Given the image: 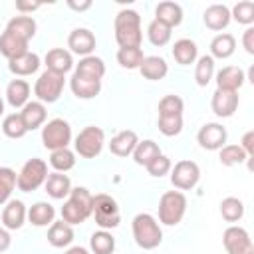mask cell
<instances>
[{
	"instance_id": "obj_23",
	"label": "cell",
	"mask_w": 254,
	"mask_h": 254,
	"mask_svg": "<svg viewBox=\"0 0 254 254\" xmlns=\"http://www.w3.org/2000/svg\"><path fill=\"white\" fill-rule=\"evenodd\" d=\"M38 67H40V56L34 52H26L18 58L8 60V69L14 75H32L38 71Z\"/></svg>"
},
{
	"instance_id": "obj_22",
	"label": "cell",
	"mask_w": 254,
	"mask_h": 254,
	"mask_svg": "<svg viewBox=\"0 0 254 254\" xmlns=\"http://www.w3.org/2000/svg\"><path fill=\"white\" fill-rule=\"evenodd\" d=\"M155 20H159L161 24H165V26H169L173 30L175 26H179L183 22V8H181V4L169 2V0L167 2H159L157 8H155Z\"/></svg>"
},
{
	"instance_id": "obj_20",
	"label": "cell",
	"mask_w": 254,
	"mask_h": 254,
	"mask_svg": "<svg viewBox=\"0 0 254 254\" xmlns=\"http://www.w3.org/2000/svg\"><path fill=\"white\" fill-rule=\"evenodd\" d=\"M22 119H24V125L28 131H34L38 127H42L46 123V117H48V111H46V105L42 101H28L22 111H20Z\"/></svg>"
},
{
	"instance_id": "obj_49",
	"label": "cell",
	"mask_w": 254,
	"mask_h": 254,
	"mask_svg": "<svg viewBox=\"0 0 254 254\" xmlns=\"http://www.w3.org/2000/svg\"><path fill=\"white\" fill-rule=\"evenodd\" d=\"M240 149L252 159V155H254V131H246L244 133V137L240 141Z\"/></svg>"
},
{
	"instance_id": "obj_12",
	"label": "cell",
	"mask_w": 254,
	"mask_h": 254,
	"mask_svg": "<svg viewBox=\"0 0 254 254\" xmlns=\"http://www.w3.org/2000/svg\"><path fill=\"white\" fill-rule=\"evenodd\" d=\"M228 133L220 123H204L198 133H196V141L202 149L206 151H218L226 145Z\"/></svg>"
},
{
	"instance_id": "obj_44",
	"label": "cell",
	"mask_w": 254,
	"mask_h": 254,
	"mask_svg": "<svg viewBox=\"0 0 254 254\" xmlns=\"http://www.w3.org/2000/svg\"><path fill=\"white\" fill-rule=\"evenodd\" d=\"M157 125L165 137H175L183 131V115H159Z\"/></svg>"
},
{
	"instance_id": "obj_31",
	"label": "cell",
	"mask_w": 254,
	"mask_h": 254,
	"mask_svg": "<svg viewBox=\"0 0 254 254\" xmlns=\"http://www.w3.org/2000/svg\"><path fill=\"white\" fill-rule=\"evenodd\" d=\"M73 240V228L60 220V222H52L50 224V230H48V242L54 246V248H64L67 244H71Z\"/></svg>"
},
{
	"instance_id": "obj_40",
	"label": "cell",
	"mask_w": 254,
	"mask_h": 254,
	"mask_svg": "<svg viewBox=\"0 0 254 254\" xmlns=\"http://www.w3.org/2000/svg\"><path fill=\"white\" fill-rule=\"evenodd\" d=\"M214 75V60L210 56H200L198 62H196V67H194V79H196V85L200 87H206L210 83Z\"/></svg>"
},
{
	"instance_id": "obj_38",
	"label": "cell",
	"mask_w": 254,
	"mask_h": 254,
	"mask_svg": "<svg viewBox=\"0 0 254 254\" xmlns=\"http://www.w3.org/2000/svg\"><path fill=\"white\" fill-rule=\"evenodd\" d=\"M2 131H4V135L10 137V139H22V137L28 133V129H26L24 119H22L20 113H10V115H6L4 121H2Z\"/></svg>"
},
{
	"instance_id": "obj_18",
	"label": "cell",
	"mask_w": 254,
	"mask_h": 254,
	"mask_svg": "<svg viewBox=\"0 0 254 254\" xmlns=\"http://www.w3.org/2000/svg\"><path fill=\"white\" fill-rule=\"evenodd\" d=\"M44 62H46V67H48L50 71H56V73H62V75H65V73L73 67L71 52H67V50H64V48H54V50H50V52L46 54Z\"/></svg>"
},
{
	"instance_id": "obj_17",
	"label": "cell",
	"mask_w": 254,
	"mask_h": 254,
	"mask_svg": "<svg viewBox=\"0 0 254 254\" xmlns=\"http://www.w3.org/2000/svg\"><path fill=\"white\" fill-rule=\"evenodd\" d=\"M246 81V73L236 65H226L216 73V89L238 91Z\"/></svg>"
},
{
	"instance_id": "obj_7",
	"label": "cell",
	"mask_w": 254,
	"mask_h": 254,
	"mask_svg": "<svg viewBox=\"0 0 254 254\" xmlns=\"http://www.w3.org/2000/svg\"><path fill=\"white\" fill-rule=\"evenodd\" d=\"M71 143V127L65 119L56 117L42 127V145L50 151L65 149Z\"/></svg>"
},
{
	"instance_id": "obj_33",
	"label": "cell",
	"mask_w": 254,
	"mask_h": 254,
	"mask_svg": "<svg viewBox=\"0 0 254 254\" xmlns=\"http://www.w3.org/2000/svg\"><path fill=\"white\" fill-rule=\"evenodd\" d=\"M75 73L85 75V77H93V79H101L105 75V64L97 56H85L75 65Z\"/></svg>"
},
{
	"instance_id": "obj_8",
	"label": "cell",
	"mask_w": 254,
	"mask_h": 254,
	"mask_svg": "<svg viewBox=\"0 0 254 254\" xmlns=\"http://www.w3.org/2000/svg\"><path fill=\"white\" fill-rule=\"evenodd\" d=\"M105 145V133L101 127H95V125H89V127H83L77 137H75V153L83 159H95L101 149Z\"/></svg>"
},
{
	"instance_id": "obj_30",
	"label": "cell",
	"mask_w": 254,
	"mask_h": 254,
	"mask_svg": "<svg viewBox=\"0 0 254 254\" xmlns=\"http://www.w3.org/2000/svg\"><path fill=\"white\" fill-rule=\"evenodd\" d=\"M196 56H198V48H196V44H194L192 40L181 38V40H177V42L173 44V58H175L177 64H181V65H190V64L196 60Z\"/></svg>"
},
{
	"instance_id": "obj_53",
	"label": "cell",
	"mask_w": 254,
	"mask_h": 254,
	"mask_svg": "<svg viewBox=\"0 0 254 254\" xmlns=\"http://www.w3.org/2000/svg\"><path fill=\"white\" fill-rule=\"evenodd\" d=\"M64 254H89L87 252V248H83V246H71L67 252H64Z\"/></svg>"
},
{
	"instance_id": "obj_15",
	"label": "cell",
	"mask_w": 254,
	"mask_h": 254,
	"mask_svg": "<svg viewBox=\"0 0 254 254\" xmlns=\"http://www.w3.org/2000/svg\"><path fill=\"white\" fill-rule=\"evenodd\" d=\"M26 216H28L26 204L22 200L12 198V200L6 202L4 210H2V226L6 230H18V228H22Z\"/></svg>"
},
{
	"instance_id": "obj_37",
	"label": "cell",
	"mask_w": 254,
	"mask_h": 254,
	"mask_svg": "<svg viewBox=\"0 0 254 254\" xmlns=\"http://www.w3.org/2000/svg\"><path fill=\"white\" fill-rule=\"evenodd\" d=\"M145 56L141 48H119L117 52V64L125 69H139Z\"/></svg>"
},
{
	"instance_id": "obj_54",
	"label": "cell",
	"mask_w": 254,
	"mask_h": 254,
	"mask_svg": "<svg viewBox=\"0 0 254 254\" xmlns=\"http://www.w3.org/2000/svg\"><path fill=\"white\" fill-rule=\"evenodd\" d=\"M2 113H4V101H2V97H0V117H2Z\"/></svg>"
},
{
	"instance_id": "obj_11",
	"label": "cell",
	"mask_w": 254,
	"mask_h": 254,
	"mask_svg": "<svg viewBox=\"0 0 254 254\" xmlns=\"http://www.w3.org/2000/svg\"><path fill=\"white\" fill-rule=\"evenodd\" d=\"M222 244L226 248V254H254L252 238L242 226H228L222 232Z\"/></svg>"
},
{
	"instance_id": "obj_24",
	"label": "cell",
	"mask_w": 254,
	"mask_h": 254,
	"mask_svg": "<svg viewBox=\"0 0 254 254\" xmlns=\"http://www.w3.org/2000/svg\"><path fill=\"white\" fill-rule=\"evenodd\" d=\"M44 187H46V192H48L52 198L62 200V198H65V196L69 194V190H71V181H69V177L64 175V173H50L48 179H46V183H44Z\"/></svg>"
},
{
	"instance_id": "obj_29",
	"label": "cell",
	"mask_w": 254,
	"mask_h": 254,
	"mask_svg": "<svg viewBox=\"0 0 254 254\" xmlns=\"http://www.w3.org/2000/svg\"><path fill=\"white\" fill-rule=\"evenodd\" d=\"M236 50V40L232 34H216L210 42V58H218V60H226L234 54Z\"/></svg>"
},
{
	"instance_id": "obj_32",
	"label": "cell",
	"mask_w": 254,
	"mask_h": 254,
	"mask_svg": "<svg viewBox=\"0 0 254 254\" xmlns=\"http://www.w3.org/2000/svg\"><path fill=\"white\" fill-rule=\"evenodd\" d=\"M56 218V208L50 204V202H34L28 210V220L34 224V226H48L52 224Z\"/></svg>"
},
{
	"instance_id": "obj_19",
	"label": "cell",
	"mask_w": 254,
	"mask_h": 254,
	"mask_svg": "<svg viewBox=\"0 0 254 254\" xmlns=\"http://www.w3.org/2000/svg\"><path fill=\"white\" fill-rule=\"evenodd\" d=\"M137 143H139L137 133L131 131V129H125V131L117 133L115 137H111V141H109V151H111L113 155H117V157H129V155L135 151Z\"/></svg>"
},
{
	"instance_id": "obj_50",
	"label": "cell",
	"mask_w": 254,
	"mask_h": 254,
	"mask_svg": "<svg viewBox=\"0 0 254 254\" xmlns=\"http://www.w3.org/2000/svg\"><path fill=\"white\" fill-rule=\"evenodd\" d=\"M10 242H12V238H10V232H8L4 226H0V252L8 250V248H10Z\"/></svg>"
},
{
	"instance_id": "obj_34",
	"label": "cell",
	"mask_w": 254,
	"mask_h": 254,
	"mask_svg": "<svg viewBox=\"0 0 254 254\" xmlns=\"http://www.w3.org/2000/svg\"><path fill=\"white\" fill-rule=\"evenodd\" d=\"M131 155H133V161H135L137 165L147 167L155 157L161 155V149H159V145H157L153 139H143V141L137 143V147H135V151H133Z\"/></svg>"
},
{
	"instance_id": "obj_9",
	"label": "cell",
	"mask_w": 254,
	"mask_h": 254,
	"mask_svg": "<svg viewBox=\"0 0 254 254\" xmlns=\"http://www.w3.org/2000/svg\"><path fill=\"white\" fill-rule=\"evenodd\" d=\"M64 85H65V77L62 73L46 69L34 83V95L42 103H54V101L60 99V95L64 91Z\"/></svg>"
},
{
	"instance_id": "obj_6",
	"label": "cell",
	"mask_w": 254,
	"mask_h": 254,
	"mask_svg": "<svg viewBox=\"0 0 254 254\" xmlns=\"http://www.w3.org/2000/svg\"><path fill=\"white\" fill-rule=\"evenodd\" d=\"M91 214L95 218V224L101 230H109L119 226L121 222V214H119V206L117 200L105 192H99L93 196V204H91Z\"/></svg>"
},
{
	"instance_id": "obj_46",
	"label": "cell",
	"mask_w": 254,
	"mask_h": 254,
	"mask_svg": "<svg viewBox=\"0 0 254 254\" xmlns=\"http://www.w3.org/2000/svg\"><path fill=\"white\" fill-rule=\"evenodd\" d=\"M185 101L179 95H165L159 101V115H183Z\"/></svg>"
},
{
	"instance_id": "obj_51",
	"label": "cell",
	"mask_w": 254,
	"mask_h": 254,
	"mask_svg": "<svg viewBox=\"0 0 254 254\" xmlns=\"http://www.w3.org/2000/svg\"><path fill=\"white\" fill-rule=\"evenodd\" d=\"M38 8H40L38 2H16V10L18 12H34Z\"/></svg>"
},
{
	"instance_id": "obj_42",
	"label": "cell",
	"mask_w": 254,
	"mask_h": 254,
	"mask_svg": "<svg viewBox=\"0 0 254 254\" xmlns=\"http://www.w3.org/2000/svg\"><path fill=\"white\" fill-rule=\"evenodd\" d=\"M147 38L153 46L161 48V46H167L169 40H171V28L161 24L159 20H153L149 26H147Z\"/></svg>"
},
{
	"instance_id": "obj_27",
	"label": "cell",
	"mask_w": 254,
	"mask_h": 254,
	"mask_svg": "<svg viewBox=\"0 0 254 254\" xmlns=\"http://www.w3.org/2000/svg\"><path fill=\"white\" fill-rule=\"evenodd\" d=\"M8 32H12L14 36L30 42L34 36H36V20L32 16H26V14H20V16H14L8 26H6Z\"/></svg>"
},
{
	"instance_id": "obj_5",
	"label": "cell",
	"mask_w": 254,
	"mask_h": 254,
	"mask_svg": "<svg viewBox=\"0 0 254 254\" xmlns=\"http://www.w3.org/2000/svg\"><path fill=\"white\" fill-rule=\"evenodd\" d=\"M187 212V196L181 190H167L159 198V222L177 226Z\"/></svg>"
},
{
	"instance_id": "obj_43",
	"label": "cell",
	"mask_w": 254,
	"mask_h": 254,
	"mask_svg": "<svg viewBox=\"0 0 254 254\" xmlns=\"http://www.w3.org/2000/svg\"><path fill=\"white\" fill-rule=\"evenodd\" d=\"M218 159L224 167H232V165H240L244 161H248L250 157L240 149V145H224L222 149H218Z\"/></svg>"
},
{
	"instance_id": "obj_26",
	"label": "cell",
	"mask_w": 254,
	"mask_h": 254,
	"mask_svg": "<svg viewBox=\"0 0 254 254\" xmlns=\"http://www.w3.org/2000/svg\"><path fill=\"white\" fill-rule=\"evenodd\" d=\"M26 52H28V42H26V40L14 36V34L8 32V30L2 32V36H0V54H2L4 58L12 60V58H18V56H22V54H26Z\"/></svg>"
},
{
	"instance_id": "obj_13",
	"label": "cell",
	"mask_w": 254,
	"mask_h": 254,
	"mask_svg": "<svg viewBox=\"0 0 254 254\" xmlns=\"http://www.w3.org/2000/svg\"><path fill=\"white\" fill-rule=\"evenodd\" d=\"M67 48L73 54L81 56V58L91 56V52L95 50V36H93V32H89L87 28L71 30L69 36H67Z\"/></svg>"
},
{
	"instance_id": "obj_36",
	"label": "cell",
	"mask_w": 254,
	"mask_h": 254,
	"mask_svg": "<svg viewBox=\"0 0 254 254\" xmlns=\"http://www.w3.org/2000/svg\"><path fill=\"white\" fill-rule=\"evenodd\" d=\"M220 214L226 222H238L244 216V202L236 196H226L220 202Z\"/></svg>"
},
{
	"instance_id": "obj_47",
	"label": "cell",
	"mask_w": 254,
	"mask_h": 254,
	"mask_svg": "<svg viewBox=\"0 0 254 254\" xmlns=\"http://www.w3.org/2000/svg\"><path fill=\"white\" fill-rule=\"evenodd\" d=\"M145 169H147V173H149L151 177H159V179H161V177H165V175L171 171V159L161 153V155L155 157Z\"/></svg>"
},
{
	"instance_id": "obj_21",
	"label": "cell",
	"mask_w": 254,
	"mask_h": 254,
	"mask_svg": "<svg viewBox=\"0 0 254 254\" xmlns=\"http://www.w3.org/2000/svg\"><path fill=\"white\" fill-rule=\"evenodd\" d=\"M202 20L206 24V28L218 32V30H224L228 24H230V10L228 6L224 4H210L204 14H202Z\"/></svg>"
},
{
	"instance_id": "obj_10",
	"label": "cell",
	"mask_w": 254,
	"mask_h": 254,
	"mask_svg": "<svg viewBox=\"0 0 254 254\" xmlns=\"http://www.w3.org/2000/svg\"><path fill=\"white\" fill-rule=\"evenodd\" d=\"M198 179H200V169L194 161L183 159V161L175 163V167H171V185L179 190L194 189Z\"/></svg>"
},
{
	"instance_id": "obj_39",
	"label": "cell",
	"mask_w": 254,
	"mask_h": 254,
	"mask_svg": "<svg viewBox=\"0 0 254 254\" xmlns=\"http://www.w3.org/2000/svg\"><path fill=\"white\" fill-rule=\"evenodd\" d=\"M50 165L56 169V173H65V171H69V169L75 167V153L69 151L67 147H65V149L52 151V155H50Z\"/></svg>"
},
{
	"instance_id": "obj_41",
	"label": "cell",
	"mask_w": 254,
	"mask_h": 254,
	"mask_svg": "<svg viewBox=\"0 0 254 254\" xmlns=\"http://www.w3.org/2000/svg\"><path fill=\"white\" fill-rule=\"evenodd\" d=\"M16 171L10 167H0V206L6 204L16 187Z\"/></svg>"
},
{
	"instance_id": "obj_16",
	"label": "cell",
	"mask_w": 254,
	"mask_h": 254,
	"mask_svg": "<svg viewBox=\"0 0 254 254\" xmlns=\"http://www.w3.org/2000/svg\"><path fill=\"white\" fill-rule=\"evenodd\" d=\"M69 87L77 99H93L101 91V79L85 77V75H79L73 71V75L69 79Z\"/></svg>"
},
{
	"instance_id": "obj_52",
	"label": "cell",
	"mask_w": 254,
	"mask_h": 254,
	"mask_svg": "<svg viewBox=\"0 0 254 254\" xmlns=\"http://www.w3.org/2000/svg\"><path fill=\"white\" fill-rule=\"evenodd\" d=\"M67 6H69L71 10L83 12V10H89V8H91V0H85V2H73V0H69V2H67Z\"/></svg>"
},
{
	"instance_id": "obj_45",
	"label": "cell",
	"mask_w": 254,
	"mask_h": 254,
	"mask_svg": "<svg viewBox=\"0 0 254 254\" xmlns=\"http://www.w3.org/2000/svg\"><path fill=\"white\" fill-rule=\"evenodd\" d=\"M230 18H234L238 24L250 26L254 22V2L242 0V2L234 4V8L230 10Z\"/></svg>"
},
{
	"instance_id": "obj_28",
	"label": "cell",
	"mask_w": 254,
	"mask_h": 254,
	"mask_svg": "<svg viewBox=\"0 0 254 254\" xmlns=\"http://www.w3.org/2000/svg\"><path fill=\"white\" fill-rule=\"evenodd\" d=\"M28 97H30V83L26 79H12L6 87V99L8 103L18 109V107H24L28 103Z\"/></svg>"
},
{
	"instance_id": "obj_2",
	"label": "cell",
	"mask_w": 254,
	"mask_h": 254,
	"mask_svg": "<svg viewBox=\"0 0 254 254\" xmlns=\"http://www.w3.org/2000/svg\"><path fill=\"white\" fill-rule=\"evenodd\" d=\"M115 40L119 48H141V16L135 10H119L115 16Z\"/></svg>"
},
{
	"instance_id": "obj_25",
	"label": "cell",
	"mask_w": 254,
	"mask_h": 254,
	"mask_svg": "<svg viewBox=\"0 0 254 254\" xmlns=\"http://www.w3.org/2000/svg\"><path fill=\"white\" fill-rule=\"evenodd\" d=\"M139 71L145 79L149 81H157V79H163L169 71V65L167 62L161 58V56H145L143 64L139 65Z\"/></svg>"
},
{
	"instance_id": "obj_1",
	"label": "cell",
	"mask_w": 254,
	"mask_h": 254,
	"mask_svg": "<svg viewBox=\"0 0 254 254\" xmlns=\"http://www.w3.org/2000/svg\"><path fill=\"white\" fill-rule=\"evenodd\" d=\"M93 194L85 187H73L67 194V200L62 206V220L69 226L81 224L91 216Z\"/></svg>"
},
{
	"instance_id": "obj_14",
	"label": "cell",
	"mask_w": 254,
	"mask_h": 254,
	"mask_svg": "<svg viewBox=\"0 0 254 254\" xmlns=\"http://www.w3.org/2000/svg\"><path fill=\"white\" fill-rule=\"evenodd\" d=\"M210 107L216 117H232L238 109V91H226L216 89L210 99Z\"/></svg>"
},
{
	"instance_id": "obj_3",
	"label": "cell",
	"mask_w": 254,
	"mask_h": 254,
	"mask_svg": "<svg viewBox=\"0 0 254 254\" xmlns=\"http://www.w3.org/2000/svg\"><path fill=\"white\" fill-rule=\"evenodd\" d=\"M135 244L143 250H153L163 242V230L157 218L149 212H139L131 222Z\"/></svg>"
},
{
	"instance_id": "obj_4",
	"label": "cell",
	"mask_w": 254,
	"mask_h": 254,
	"mask_svg": "<svg viewBox=\"0 0 254 254\" xmlns=\"http://www.w3.org/2000/svg\"><path fill=\"white\" fill-rule=\"evenodd\" d=\"M48 175H50L48 173V163L44 159H38V157L28 159L24 163V167L20 169L18 177H16V187L22 192H32V190L40 189L46 183Z\"/></svg>"
},
{
	"instance_id": "obj_35",
	"label": "cell",
	"mask_w": 254,
	"mask_h": 254,
	"mask_svg": "<svg viewBox=\"0 0 254 254\" xmlns=\"http://www.w3.org/2000/svg\"><path fill=\"white\" fill-rule=\"evenodd\" d=\"M89 248L93 254H113L115 250V238L107 230H97L89 238Z\"/></svg>"
},
{
	"instance_id": "obj_48",
	"label": "cell",
	"mask_w": 254,
	"mask_h": 254,
	"mask_svg": "<svg viewBox=\"0 0 254 254\" xmlns=\"http://www.w3.org/2000/svg\"><path fill=\"white\" fill-rule=\"evenodd\" d=\"M242 46H244L246 54L254 56V28L252 26H248L244 30V34H242Z\"/></svg>"
}]
</instances>
